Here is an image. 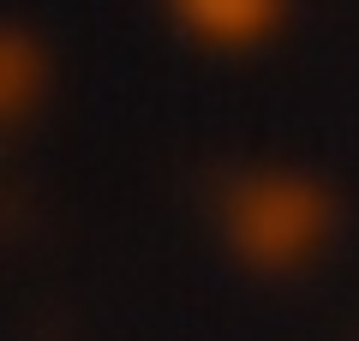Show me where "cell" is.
I'll list each match as a JSON object with an SVG mask.
<instances>
[{"mask_svg": "<svg viewBox=\"0 0 359 341\" xmlns=\"http://www.w3.org/2000/svg\"><path fill=\"white\" fill-rule=\"evenodd\" d=\"M198 13L210 25H252V18H264V6L257 0H198Z\"/></svg>", "mask_w": 359, "mask_h": 341, "instance_id": "obj_1", "label": "cell"}]
</instances>
